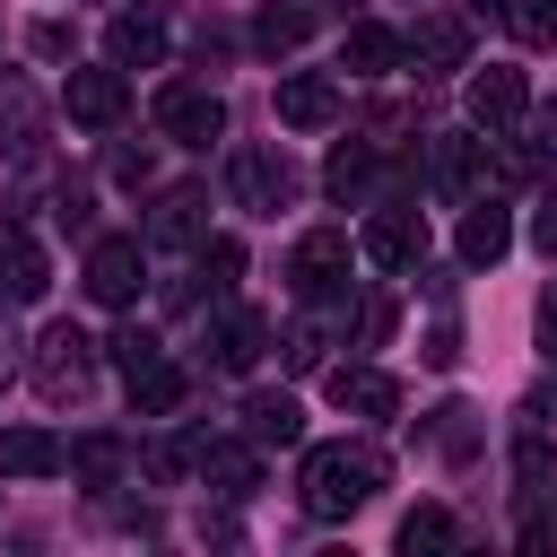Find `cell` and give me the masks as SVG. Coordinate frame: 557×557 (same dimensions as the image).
Listing matches in <instances>:
<instances>
[{
	"mask_svg": "<svg viewBox=\"0 0 557 557\" xmlns=\"http://www.w3.org/2000/svg\"><path fill=\"white\" fill-rule=\"evenodd\" d=\"M374 487H383V453H366V444H313L296 470V505L313 522H348Z\"/></svg>",
	"mask_w": 557,
	"mask_h": 557,
	"instance_id": "6da1fadb",
	"label": "cell"
},
{
	"mask_svg": "<svg viewBox=\"0 0 557 557\" xmlns=\"http://www.w3.org/2000/svg\"><path fill=\"white\" fill-rule=\"evenodd\" d=\"M87 383H96V339L70 331V322H52V331L35 339V392H44V400H78Z\"/></svg>",
	"mask_w": 557,
	"mask_h": 557,
	"instance_id": "7a4b0ae2",
	"label": "cell"
},
{
	"mask_svg": "<svg viewBox=\"0 0 557 557\" xmlns=\"http://www.w3.org/2000/svg\"><path fill=\"white\" fill-rule=\"evenodd\" d=\"M157 131L165 139H183V148H209V139H226V104L209 96V87H157Z\"/></svg>",
	"mask_w": 557,
	"mask_h": 557,
	"instance_id": "3957f363",
	"label": "cell"
},
{
	"mask_svg": "<svg viewBox=\"0 0 557 557\" xmlns=\"http://www.w3.org/2000/svg\"><path fill=\"white\" fill-rule=\"evenodd\" d=\"M139 270H148L139 235H96V252H87V296H96V305H131V296H139Z\"/></svg>",
	"mask_w": 557,
	"mask_h": 557,
	"instance_id": "277c9868",
	"label": "cell"
},
{
	"mask_svg": "<svg viewBox=\"0 0 557 557\" xmlns=\"http://www.w3.org/2000/svg\"><path fill=\"white\" fill-rule=\"evenodd\" d=\"M122 104H131V87H122L113 61H104V70H70V122H78V131H113Z\"/></svg>",
	"mask_w": 557,
	"mask_h": 557,
	"instance_id": "5b68a950",
	"label": "cell"
},
{
	"mask_svg": "<svg viewBox=\"0 0 557 557\" xmlns=\"http://www.w3.org/2000/svg\"><path fill=\"white\" fill-rule=\"evenodd\" d=\"M278 122H287V131H331V122H339V78H322V70L278 78Z\"/></svg>",
	"mask_w": 557,
	"mask_h": 557,
	"instance_id": "8992f818",
	"label": "cell"
},
{
	"mask_svg": "<svg viewBox=\"0 0 557 557\" xmlns=\"http://www.w3.org/2000/svg\"><path fill=\"white\" fill-rule=\"evenodd\" d=\"M339 270H348V235H339V226H313V235H296V252H287V278H296V296H322V287H339Z\"/></svg>",
	"mask_w": 557,
	"mask_h": 557,
	"instance_id": "52a82bcc",
	"label": "cell"
},
{
	"mask_svg": "<svg viewBox=\"0 0 557 557\" xmlns=\"http://www.w3.org/2000/svg\"><path fill=\"white\" fill-rule=\"evenodd\" d=\"M52 287V261H44V244L26 235V226H0V296L9 305H35Z\"/></svg>",
	"mask_w": 557,
	"mask_h": 557,
	"instance_id": "ba28073f",
	"label": "cell"
},
{
	"mask_svg": "<svg viewBox=\"0 0 557 557\" xmlns=\"http://www.w3.org/2000/svg\"><path fill=\"white\" fill-rule=\"evenodd\" d=\"M522 113H531L522 70H479V78H470V122H479V131H513Z\"/></svg>",
	"mask_w": 557,
	"mask_h": 557,
	"instance_id": "9c48e42d",
	"label": "cell"
},
{
	"mask_svg": "<svg viewBox=\"0 0 557 557\" xmlns=\"http://www.w3.org/2000/svg\"><path fill=\"white\" fill-rule=\"evenodd\" d=\"M357 252H366L374 270H409V261L426 252V226H418L409 209H383V218H366V235H357Z\"/></svg>",
	"mask_w": 557,
	"mask_h": 557,
	"instance_id": "30bf717a",
	"label": "cell"
},
{
	"mask_svg": "<svg viewBox=\"0 0 557 557\" xmlns=\"http://www.w3.org/2000/svg\"><path fill=\"white\" fill-rule=\"evenodd\" d=\"M261 348H270V322H261L252 305H226V313H218V331H209V357H218L226 374H244Z\"/></svg>",
	"mask_w": 557,
	"mask_h": 557,
	"instance_id": "8fae6325",
	"label": "cell"
},
{
	"mask_svg": "<svg viewBox=\"0 0 557 557\" xmlns=\"http://www.w3.org/2000/svg\"><path fill=\"white\" fill-rule=\"evenodd\" d=\"M331 400L357 409V418H392V409H400V383L374 374V366H331Z\"/></svg>",
	"mask_w": 557,
	"mask_h": 557,
	"instance_id": "7c38bea8",
	"label": "cell"
},
{
	"mask_svg": "<svg viewBox=\"0 0 557 557\" xmlns=\"http://www.w3.org/2000/svg\"><path fill=\"white\" fill-rule=\"evenodd\" d=\"M70 453L44 435V426H0V479H52Z\"/></svg>",
	"mask_w": 557,
	"mask_h": 557,
	"instance_id": "4fadbf2b",
	"label": "cell"
},
{
	"mask_svg": "<svg viewBox=\"0 0 557 557\" xmlns=\"http://www.w3.org/2000/svg\"><path fill=\"white\" fill-rule=\"evenodd\" d=\"M104 52H113V70H157V61H165V26L139 17V9H122L113 35H104Z\"/></svg>",
	"mask_w": 557,
	"mask_h": 557,
	"instance_id": "5bb4252c",
	"label": "cell"
},
{
	"mask_svg": "<svg viewBox=\"0 0 557 557\" xmlns=\"http://www.w3.org/2000/svg\"><path fill=\"white\" fill-rule=\"evenodd\" d=\"M392 61H400V35H392V26H374V17H357V26L339 35V70H348V78H383Z\"/></svg>",
	"mask_w": 557,
	"mask_h": 557,
	"instance_id": "9a60e30c",
	"label": "cell"
},
{
	"mask_svg": "<svg viewBox=\"0 0 557 557\" xmlns=\"http://www.w3.org/2000/svg\"><path fill=\"white\" fill-rule=\"evenodd\" d=\"M453 244H461V261H470V270H487V261H505L513 218H505L496 200H470V218H461V235H453Z\"/></svg>",
	"mask_w": 557,
	"mask_h": 557,
	"instance_id": "2e32d148",
	"label": "cell"
},
{
	"mask_svg": "<svg viewBox=\"0 0 557 557\" xmlns=\"http://www.w3.org/2000/svg\"><path fill=\"white\" fill-rule=\"evenodd\" d=\"M191 470H200L218 496H252V487H261V461H252L244 444H191Z\"/></svg>",
	"mask_w": 557,
	"mask_h": 557,
	"instance_id": "e0dca14e",
	"label": "cell"
},
{
	"mask_svg": "<svg viewBox=\"0 0 557 557\" xmlns=\"http://www.w3.org/2000/svg\"><path fill=\"white\" fill-rule=\"evenodd\" d=\"M244 435H252V444H296V435H305V409H296L287 392H252V400H244Z\"/></svg>",
	"mask_w": 557,
	"mask_h": 557,
	"instance_id": "ac0fdd59",
	"label": "cell"
},
{
	"mask_svg": "<svg viewBox=\"0 0 557 557\" xmlns=\"http://www.w3.org/2000/svg\"><path fill=\"white\" fill-rule=\"evenodd\" d=\"M35 131H44V113H35L26 78H0V148H9V157H35V148H44Z\"/></svg>",
	"mask_w": 557,
	"mask_h": 557,
	"instance_id": "d6986e66",
	"label": "cell"
},
{
	"mask_svg": "<svg viewBox=\"0 0 557 557\" xmlns=\"http://www.w3.org/2000/svg\"><path fill=\"white\" fill-rule=\"evenodd\" d=\"M409 52H418L426 70H461V61H470V26H461V17H418Z\"/></svg>",
	"mask_w": 557,
	"mask_h": 557,
	"instance_id": "ffe728a7",
	"label": "cell"
},
{
	"mask_svg": "<svg viewBox=\"0 0 557 557\" xmlns=\"http://www.w3.org/2000/svg\"><path fill=\"white\" fill-rule=\"evenodd\" d=\"M183 392H191V374H183V366H165V357L131 374V400H139V418H174V409H183Z\"/></svg>",
	"mask_w": 557,
	"mask_h": 557,
	"instance_id": "44dd1931",
	"label": "cell"
},
{
	"mask_svg": "<svg viewBox=\"0 0 557 557\" xmlns=\"http://www.w3.org/2000/svg\"><path fill=\"white\" fill-rule=\"evenodd\" d=\"M305 35H313V9H305V0H270V9L252 17V44H261V52H296Z\"/></svg>",
	"mask_w": 557,
	"mask_h": 557,
	"instance_id": "7402d4cb",
	"label": "cell"
},
{
	"mask_svg": "<svg viewBox=\"0 0 557 557\" xmlns=\"http://www.w3.org/2000/svg\"><path fill=\"white\" fill-rule=\"evenodd\" d=\"M435 183H444L453 200H470V191L487 183V157H479V139H435Z\"/></svg>",
	"mask_w": 557,
	"mask_h": 557,
	"instance_id": "603a6c76",
	"label": "cell"
},
{
	"mask_svg": "<svg viewBox=\"0 0 557 557\" xmlns=\"http://www.w3.org/2000/svg\"><path fill=\"white\" fill-rule=\"evenodd\" d=\"M453 540H461V522H453L444 505H418V513L400 522V548H409V557H435V548H453Z\"/></svg>",
	"mask_w": 557,
	"mask_h": 557,
	"instance_id": "cb8c5ba5",
	"label": "cell"
},
{
	"mask_svg": "<svg viewBox=\"0 0 557 557\" xmlns=\"http://www.w3.org/2000/svg\"><path fill=\"white\" fill-rule=\"evenodd\" d=\"M200 209H209L200 191H165V209H157L148 235H157V244H200Z\"/></svg>",
	"mask_w": 557,
	"mask_h": 557,
	"instance_id": "d4e9b609",
	"label": "cell"
},
{
	"mask_svg": "<svg viewBox=\"0 0 557 557\" xmlns=\"http://www.w3.org/2000/svg\"><path fill=\"white\" fill-rule=\"evenodd\" d=\"M366 174H374V139H366V148H339V157L322 165V191H331V200H357Z\"/></svg>",
	"mask_w": 557,
	"mask_h": 557,
	"instance_id": "484cf974",
	"label": "cell"
},
{
	"mask_svg": "<svg viewBox=\"0 0 557 557\" xmlns=\"http://www.w3.org/2000/svg\"><path fill=\"white\" fill-rule=\"evenodd\" d=\"M235 191H244L252 209H278V200H287V165H270V157H244V165H235Z\"/></svg>",
	"mask_w": 557,
	"mask_h": 557,
	"instance_id": "4316f807",
	"label": "cell"
},
{
	"mask_svg": "<svg viewBox=\"0 0 557 557\" xmlns=\"http://www.w3.org/2000/svg\"><path fill=\"white\" fill-rule=\"evenodd\" d=\"M61 470H78L87 487H113V479H122V444H113V435H87V444H78Z\"/></svg>",
	"mask_w": 557,
	"mask_h": 557,
	"instance_id": "83f0119b",
	"label": "cell"
},
{
	"mask_svg": "<svg viewBox=\"0 0 557 557\" xmlns=\"http://www.w3.org/2000/svg\"><path fill=\"white\" fill-rule=\"evenodd\" d=\"M104 348H113V366H122V374H139V366H157V357H165V348H157V331H139V322H122Z\"/></svg>",
	"mask_w": 557,
	"mask_h": 557,
	"instance_id": "f1b7e54d",
	"label": "cell"
},
{
	"mask_svg": "<svg viewBox=\"0 0 557 557\" xmlns=\"http://www.w3.org/2000/svg\"><path fill=\"white\" fill-rule=\"evenodd\" d=\"M513 35L522 44H557V0H513Z\"/></svg>",
	"mask_w": 557,
	"mask_h": 557,
	"instance_id": "f546056e",
	"label": "cell"
},
{
	"mask_svg": "<svg viewBox=\"0 0 557 557\" xmlns=\"http://www.w3.org/2000/svg\"><path fill=\"white\" fill-rule=\"evenodd\" d=\"M200 270H209V287H235V270H244V244H235V235H218V244L200 252Z\"/></svg>",
	"mask_w": 557,
	"mask_h": 557,
	"instance_id": "4dcf8cb0",
	"label": "cell"
},
{
	"mask_svg": "<svg viewBox=\"0 0 557 557\" xmlns=\"http://www.w3.org/2000/svg\"><path fill=\"white\" fill-rule=\"evenodd\" d=\"M26 52H35V61H61V52H70V26H52V17H44V26L26 35Z\"/></svg>",
	"mask_w": 557,
	"mask_h": 557,
	"instance_id": "1f68e13d",
	"label": "cell"
},
{
	"mask_svg": "<svg viewBox=\"0 0 557 557\" xmlns=\"http://www.w3.org/2000/svg\"><path fill=\"white\" fill-rule=\"evenodd\" d=\"M531 244L557 252V191H540V218H531Z\"/></svg>",
	"mask_w": 557,
	"mask_h": 557,
	"instance_id": "d6a6232c",
	"label": "cell"
},
{
	"mask_svg": "<svg viewBox=\"0 0 557 557\" xmlns=\"http://www.w3.org/2000/svg\"><path fill=\"white\" fill-rule=\"evenodd\" d=\"M357 331H366V339H392V296H374V305L357 313Z\"/></svg>",
	"mask_w": 557,
	"mask_h": 557,
	"instance_id": "836d02e7",
	"label": "cell"
},
{
	"mask_svg": "<svg viewBox=\"0 0 557 557\" xmlns=\"http://www.w3.org/2000/svg\"><path fill=\"white\" fill-rule=\"evenodd\" d=\"M470 17H487V26H513V0H470Z\"/></svg>",
	"mask_w": 557,
	"mask_h": 557,
	"instance_id": "e575fe53",
	"label": "cell"
},
{
	"mask_svg": "<svg viewBox=\"0 0 557 557\" xmlns=\"http://www.w3.org/2000/svg\"><path fill=\"white\" fill-rule=\"evenodd\" d=\"M531 131H540V148L557 157V104H540V122H531Z\"/></svg>",
	"mask_w": 557,
	"mask_h": 557,
	"instance_id": "d590c367",
	"label": "cell"
},
{
	"mask_svg": "<svg viewBox=\"0 0 557 557\" xmlns=\"http://www.w3.org/2000/svg\"><path fill=\"white\" fill-rule=\"evenodd\" d=\"M0 374H9V331H0Z\"/></svg>",
	"mask_w": 557,
	"mask_h": 557,
	"instance_id": "8d00e7d4",
	"label": "cell"
}]
</instances>
